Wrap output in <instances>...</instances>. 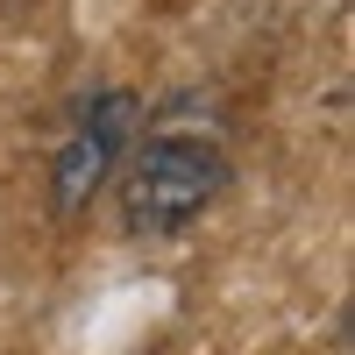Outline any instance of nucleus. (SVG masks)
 <instances>
[{
  "label": "nucleus",
  "mask_w": 355,
  "mask_h": 355,
  "mask_svg": "<svg viewBox=\"0 0 355 355\" xmlns=\"http://www.w3.org/2000/svg\"><path fill=\"white\" fill-rule=\"evenodd\" d=\"M234 185V164L206 135H150L121 164V227L135 242H164L206 220Z\"/></svg>",
  "instance_id": "obj_1"
},
{
  "label": "nucleus",
  "mask_w": 355,
  "mask_h": 355,
  "mask_svg": "<svg viewBox=\"0 0 355 355\" xmlns=\"http://www.w3.org/2000/svg\"><path fill=\"white\" fill-rule=\"evenodd\" d=\"M135 142H142V100L128 93V85H93V93L78 100L64 142H57V157H50L57 214H85V206L107 192V178L128 164Z\"/></svg>",
  "instance_id": "obj_2"
}]
</instances>
